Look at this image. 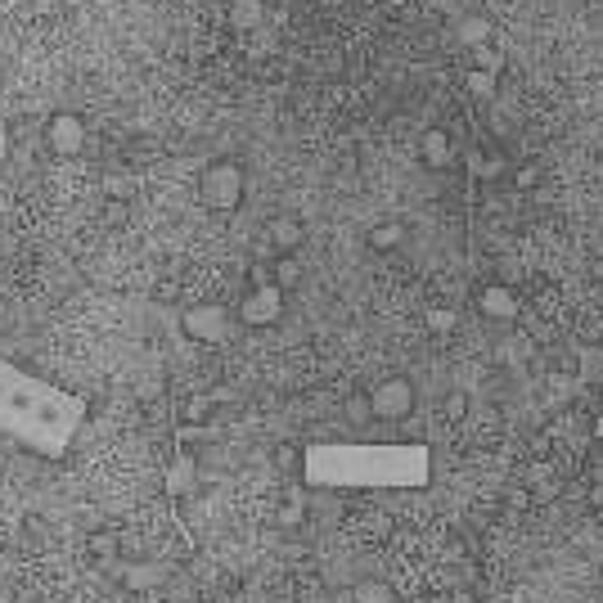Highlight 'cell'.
Here are the masks:
<instances>
[{
    "instance_id": "obj_1",
    "label": "cell",
    "mask_w": 603,
    "mask_h": 603,
    "mask_svg": "<svg viewBox=\"0 0 603 603\" xmlns=\"http://www.w3.org/2000/svg\"><path fill=\"white\" fill-rule=\"evenodd\" d=\"M428 477L432 455L419 441H320L302 450V482L315 491H414Z\"/></svg>"
},
{
    "instance_id": "obj_2",
    "label": "cell",
    "mask_w": 603,
    "mask_h": 603,
    "mask_svg": "<svg viewBox=\"0 0 603 603\" xmlns=\"http://www.w3.org/2000/svg\"><path fill=\"white\" fill-rule=\"evenodd\" d=\"M86 423V401L0 356V437L41 459H63Z\"/></svg>"
},
{
    "instance_id": "obj_3",
    "label": "cell",
    "mask_w": 603,
    "mask_h": 603,
    "mask_svg": "<svg viewBox=\"0 0 603 603\" xmlns=\"http://www.w3.org/2000/svg\"><path fill=\"white\" fill-rule=\"evenodd\" d=\"M243 167L239 162H212V167L203 171V180H198V198H203L212 212H234V207L243 203Z\"/></svg>"
},
{
    "instance_id": "obj_4",
    "label": "cell",
    "mask_w": 603,
    "mask_h": 603,
    "mask_svg": "<svg viewBox=\"0 0 603 603\" xmlns=\"http://www.w3.org/2000/svg\"><path fill=\"white\" fill-rule=\"evenodd\" d=\"M365 405H369V419H383V423H396L414 410V383L410 378H383L365 392Z\"/></svg>"
},
{
    "instance_id": "obj_5",
    "label": "cell",
    "mask_w": 603,
    "mask_h": 603,
    "mask_svg": "<svg viewBox=\"0 0 603 603\" xmlns=\"http://www.w3.org/2000/svg\"><path fill=\"white\" fill-rule=\"evenodd\" d=\"M279 315H284V288L279 284H252L248 297L239 302V320L248 324V329H270V324H279Z\"/></svg>"
},
{
    "instance_id": "obj_6",
    "label": "cell",
    "mask_w": 603,
    "mask_h": 603,
    "mask_svg": "<svg viewBox=\"0 0 603 603\" xmlns=\"http://www.w3.org/2000/svg\"><path fill=\"white\" fill-rule=\"evenodd\" d=\"M180 329H185L194 342H225L230 338V311L216 306V302L189 306V311L180 315Z\"/></svg>"
},
{
    "instance_id": "obj_7",
    "label": "cell",
    "mask_w": 603,
    "mask_h": 603,
    "mask_svg": "<svg viewBox=\"0 0 603 603\" xmlns=\"http://www.w3.org/2000/svg\"><path fill=\"white\" fill-rule=\"evenodd\" d=\"M45 144L59 158H81V149H86V122H81V113H68V108L54 113L45 122Z\"/></svg>"
},
{
    "instance_id": "obj_8",
    "label": "cell",
    "mask_w": 603,
    "mask_h": 603,
    "mask_svg": "<svg viewBox=\"0 0 603 603\" xmlns=\"http://www.w3.org/2000/svg\"><path fill=\"white\" fill-rule=\"evenodd\" d=\"M477 306H482V315H491V320H518V293L504 284H486L482 293H477Z\"/></svg>"
},
{
    "instance_id": "obj_9",
    "label": "cell",
    "mask_w": 603,
    "mask_h": 603,
    "mask_svg": "<svg viewBox=\"0 0 603 603\" xmlns=\"http://www.w3.org/2000/svg\"><path fill=\"white\" fill-rule=\"evenodd\" d=\"M302 239H306V230L297 216H275V221H270V248H275L279 257H293V252L302 248Z\"/></svg>"
},
{
    "instance_id": "obj_10",
    "label": "cell",
    "mask_w": 603,
    "mask_h": 603,
    "mask_svg": "<svg viewBox=\"0 0 603 603\" xmlns=\"http://www.w3.org/2000/svg\"><path fill=\"white\" fill-rule=\"evenodd\" d=\"M86 549H90V558H95L99 567H117V563H122V536H117L113 527H99V531H90Z\"/></svg>"
},
{
    "instance_id": "obj_11",
    "label": "cell",
    "mask_w": 603,
    "mask_h": 603,
    "mask_svg": "<svg viewBox=\"0 0 603 603\" xmlns=\"http://www.w3.org/2000/svg\"><path fill=\"white\" fill-rule=\"evenodd\" d=\"M194 477H198L194 455H176V459H171V468H167V491H171V495L194 491Z\"/></svg>"
},
{
    "instance_id": "obj_12",
    "label": "cell",
    "mask_w": 603,
    "mask_h": 603,
    "mask_svg": "<svg viewBox=\"0 0 603 603\" xmlns=\"http://www.w3.org/2000/svg\"><path fill=\"white\" fill-rule=\"evenodd\" d=\"M423 162H428V167H446V162H450V135L446 131L423 135Z\"/></svg>"
},
{
    "instance_id": "obj_13",
    "label": "cell",
    "mask_w": 603,
    "mask_h": 603,
    "mask_svg": "<svg viewBox=\"0 0 603 603\" xmlns=\"http://www.w3.org/2000/svg\"><path fill=\"white\" fill-rule=\"evenodd\" d=\"M396 243H401V225H396V221H383V225L369 230V248H374V252H392Z\"/></svg>"
},
{
    "instance_id": "obj_14",
    "label": "cell",
    "mask_w": 603,
    "mask_h": 603,
    "mask_svg": "<svg viewBox=\"0 0 603 603\" xmlns=\"http://www.w3.org/2000/svg\"><path fill=\"white\" fill-rule=\"evenodd\" d=\"M347 414H351V423H365V419H369L365 396H351V401H347Z\"/></svg>"
},
{
    "instance_id": "obj_15",
    "label": "cell",
    "mask_w": 603,
    "mask_h": 603,
    "mask_svg": "<svg viewBox=\"0 0 603 603\" xmlns=\"http://www.w3.org/2000/svg\"><path fill=\"white\" fill-rule=\"evenodd\" d=\"M234 23H239V27H248V23H257V9H248V5H239V9H234Z\"/></svg>"
},
{
    "instance_id": "obj_16",
    "label": "cell",
    "mask_w": 603,
    "mask_h": 603,
    "mask_svg": "<svg viewBox=\"0 0 603 603\" xmlns=\"http://www.w3.org/2000/svg\"><path fill=\"white\" fill-rule=\"evenodd\" d=\"M446 414H450V419H464V396H450V401H446Z\"/></svg>"
},
{
    "instance_id": "obj_17",
    "label": "cell",
    "mask_w": 603,
    "mask_h": 603,
    "mask_svg": "<svg viewBox=\"0 0 603 603\" xmlns=\"http://www.w3.org/2000/svg\"><path fill=\"white\" fill-rule=\"evenodd\" d=\"M365 603H387V594L383 590H365Z\"/></svg>"
},
{
    "instance_id": "obj_18",
    "label": "cell",
    "mask_w": 603,
    "mask_h": 603,
    "mask_svg": "<svg viewBox=\"0 0 603 603\" xmlns=\"http://www.w3.org/2000/svg\"><path fill=\"white\" fill-rule=\"evenodd\" d=\"M594 279H599V284H603V257H599V266H594Z\"/></svg>"
},
{
    "instance_id": "obj_19",
    "label": "cell",
    "mask_w": 603,
    "mask_h": 603,
    "mask_svg": "<svg viewBox=\"0 0 603 603\" xmlns=\"http://www.w3.org/2000/svg\"><path fill=\"white\" fill-rule=\"evenodd\" d=\"M594 432H599V441H603V414H599V423H594Z\"/></svg>"
}]
</instances>
